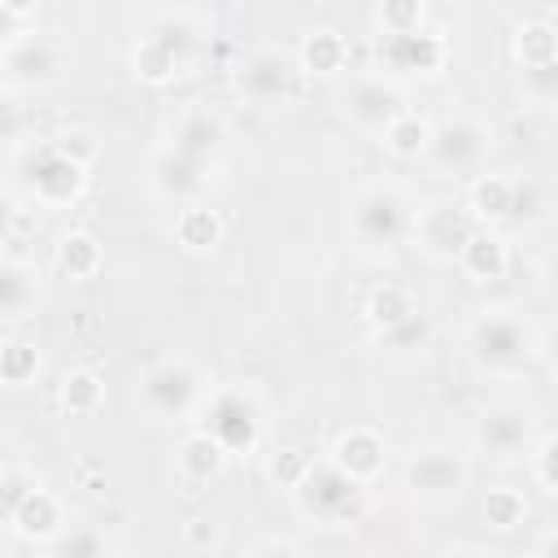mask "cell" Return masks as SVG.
Returning <instances> with one entry per match:
<instances>
[{
  "label": "cell",
  "mask_w": 558,
  "mask_h": 558,
  "mask_svg": "<svg viewBox=\"0 0 558 558\" xmlns=\"http://www.w3.org/2000/svg\"><path fill=\"white\" fill-rule=\"evenodd\" d=\"M414 205L397 183H366L349 201V240L366 257H388L410 240Z\"/></svg>",
  "instance_id": "1"
},
{
  "label": "cell",
  "mask_w": 558,
  "mask_h": 558,
  "mask_svg": "<svg viewBox=\"0 0 558 558\" xmlns=\"http://www.w3.org/2000/svg\"><path fill=\"white\" fill-rule=\"evenodd\" d=\"M201 44H205V35H201V22L196 17H187V13H161L140 35V44L131 48V70H135L140 83L166 87V83H174L179 74H187L196 65Z\"/></svg>",
  "instance_id": "2"
},
{
  "label": "cell",
  "mask_w": 558,
  "mask_h": 558,
  "mask_svg": "<svg viewBox=\"0 0 558 558\" xmlns=\"http://www.w3.org/2000/svg\"><path fill=\"white\" fill-rule=\"evenodd\" d=\"M466 349H471L480 371H488V375H519L536 357L541 336H536V327H532V318L523 310H506L501 305V310H484L471 323Z\"/></svg>",
  "instance_id": "3"
},
{
  "label": "cell",
  "mask_w": 558,
  "mask_h": 558,
  "mask_svg": "<svg viewBox=\"0 0 558 558\" xmlns=\"http://www.w3.org/2000/svg\"><path fill=\"white\" fill-rule=\"evenodd\" d=\"M296 493V506L305 519L314 523H327V527H340V523H353L362 519L366 510V484L353 480L344 466H336L331 458L327 462H310V471L301 475V484L292 488Z\"/></svg>",
  "instance_id": "4"
},
{
  "label": "cell",
  "mask_w": 558,
  "mask_h": 558,
  "mask_svg": "<svg viewBox=\"0 0 558 558\" xmlns=\"http://www.w3.org/2000/svg\"><path fill=\"white\" fill-rule=\"evenodd\" d=\"M201 427L227 449V458L235 453H253L262 440V410L253 401V392L244 388H218L201 401Z\"/></svg>",
  "instance_id": "5"
},
{
  "label": "cell",
  "mask_w": 558,
  "mask_h": 558,
  "mask_svg": "<svg viewBox=\"0 0 558 558\" xmlns=\"http://www.w3.org/2000/svg\"><path fill=\"white\" fill-rule=\"evenodd\" d=\"M488 148H493V126L475 113H453L436 122L427 140V157L440 174H475Z\"/></svg>",
  "instance_id": "6"
},
{
  "label": "cell",
  "mask_w": 558,
  "mask_h": 558,
  "mask_svg": "<svg viewBox=\"0 0 558 558\" xmlns=\"http://www.w3.org/2000/svg\"><path fill=\"white\" fill-rule=\"evenodd\" d=\"M140 401L153 418L161 423H174V418H187L201 410L205 401V375L187 362H157L153 371H144L140 379Z\"/></svg>",
  "instance_id": "7"
},
{
  "label": "cell",
  "mask_w": 558,
  "mask_h": 558,
  "mask_svg": "<svg viewBox=\"0 0 558 558\" xmlns=\"http://www.w3.org/2000/svg\"><path fill=\"white\" fill-rule=\"evenodd\" d=\"M22 179L39 205H74L87 183V166L78 157H70L61 144H39L26 153Z\"/></svg>",
  "instance_id": "8"
},
{
  "label": "cell",
  "mask_w": 558,
  "mask_h": 558,
  "mask_svg": "<svg viewBox=\"0 0 558 558\" xmlns=\"http://www.w3.org/2000/svg\"><path fill=\"white\" fill-rule=\"evenodd\" d=\"M532 440V410L519 401H493L475 418V449L493 462H514L519 453H527Z\"/></svg>",
  "instance_id": "9"
},
{
  "label": "cell",
  "mask_w": 558,
  "mask_h": 558,
  "mask_svg": "<svg viewBox=\"0 0 558 558\" xmlns=\"http://www.w3.org/2000/svg\"><path fill=\"white\" fill-rule=\"evenodd\" d=\"M375 52H379V65L388 74H401V78H432L449 61V44L436 31H427V26L379 35V48Z\"/></svg>",
  "instance_id": "10"
},
{
  "label": "cell",
  "mask_w": 558,
  "mask_h": 558,
  "mask_svg": "<svg viewBox=\"0 0 558 558\" xmlns=\"http://www.w3.org/2000/svg\"><path fill=\"white\" fill-rule=\"evenodd\" d=\"M0 61H4V83L22 87V92L52 87L61 74V48L35 31H22L9 48H0Z\"/></svg>",
  "instance_id": "11"
},
{
  "label": "cell",
  "mask_w": 558,
  "mask_h": 558,
  "mask_svg": "<svg viewBox=\"0 0 558 558\" xmlns=\"http://www.w3.org/2000/svg\"><path fill=\"white\" fill-rule=\"evenodd\" d=\"M405 488L427 501V506H445V501H458L462 488H466V462L449 449H423V453H410L405 462Z\"/></svg>",
  "instance_id": "12"
},
{
  "label": "cell",
  "mask_w": 558,
  "mask_h": 558,
  "mask_svg": "<svg viewBox=\"0 0 558 558\" xmlns=\"http://www.w3.org/2000/svg\"><path fill=\"white\" fill-rule=\"evenodd\" d=\"M471 231H475V222H471L466 205H453V201H432V205L414 209V222H410V235L418 240V248L440 262H453Z\"/></svg>",
  "instance_id": "13"
},
{
  "label": "cell",
  "mask_w": 558,
  "mask_h": 558,
  "mask_svg": "<svg viewBox=\"0 0 558 558\" xmlns=\"http://www.w3.org/2000/svg\"><path fill=\"white\" fill-rule=\"evenodd\" d=\"M292 78H296V65L279 48H257L235 65V92L248 105H279L292 92Z\"/></svg>",
  "instance_id": "14"
},
{
  "label": "cell",
  "mask_w": 558,
  "mask_h": 558,
  "mask_svg": "<svg viewBox=\"0 0 558 558\" xmlns=\"http://www.w3.org/2000/svg\"><path fill=\"white\" fill-rule=\"evenodd\" d=\"M401 92L388 78H357L344 96H340V113L362 131V135H384V126L401 113Z\"/></svg>",
  "instance_id": "15"
},
{
  "label": "cell",
  "mask_w": 558,
  "mask_h": 558,
  "mask_svg": "<svg viewBox=\"0 0 558 558\" xmlns=\"http://www.w3.org/2000/svg\"><path fill=\"white\" fill-rule=\"evenodd\" d=\"M214 166L209 161H201V157H187V153H179V148H161L157 157H153V187H157V196H166V201H174V205H192L205 187H209V174Z\"/></svg>",
  "instance_id": "16"
},
{
  "label": "cell",
  "mask_w": 558,
  "mask_h": 558,
  "mask_svg": "<svg viewBox=\"0 0 558 558\" xmlns=\"http://www.w3.org/2000/svg\"><path fill=\"white\" fill-rule=\"evenodd\" d=\"M9 523L17 527V536L48 545V541L65 527V514H61V501H57L48 488L26 484V493H22V497H17V506L9 510Z\"/></svg>",
  "instance_id": "17"
},
{
  "label": "cell",
  "mask_w": 558,
  "mask_h": 558,
  "mask_svg": "<svg viewBox=\"0 0 558 558\" xmlns=\"http://www.w3.org/2000/svg\"><path fill=\"white\" fill-rule=\"evenodd\" d=\"M384 458H388V445H384V436L371 432V427H349V432L336 440V449H331V462L344 466V471H349L353 480H362V484H371V480L384 471Z\"/></svg>",
  "instance_id": "18"
},
{
  "label": "cell",
  "mask_w": 558,
  "mask_h": 558,
  "mask_svg": "<svg viewBox=\"0 0 558 558\" xmlns=\"http://www.w3.org/2000/svg\"><path fill=\"white\" fill-rule=\"evenodd\" d=\"M166 144L179 148V153H187V157H201V161L214 166V157H218L222 144H227V126H222L214 113L192 109V113H183V118L174 122V131H170Z\"/></svg>",
  "instance_id": "19"
},
{
  "label": "cell",
  "mask_w": 558,
  "mask_h": 558,
  "mask_svg": "<svg viewBox=\"0 0 558 558\" xmlns=\"http://www.w3.org/2000/svg\"><path fill=\"white\" fill-rule=\"evenodd\" d=\"M458 266L475 283H497L510 270V244L501 235H493V231H471L466 244L458 248Z\"/></svg>",
  "instance_id": "20"
},
{
  "label": "cell",
  "mask_w": 558,
  "mask_h": 558,
  "mask_svg": "<svg viewBox=\"0 0 558 558\" xmlns=\"http://www.w3.org/2000/svg\"><path fill=\"white\" fill-rule=\"evenodd\" d=\"M222 466H227V449H222L205 427H196V432L183 436V445H179V471H183L192 484L214 480Z\"/></svg>",
  "instance_id": "21"
},
{
  "label": "cell",
  "mask_w": 558,
  "mask_h": 558,
  "mask_svg": "<svg viewBox=\"0 0 558 558\" xmlns=\"http://www.w3.org/2000/svg\"><path fill=\"white\" fill-rule=\"evenodd\" d=\"M344 57H349V44H344L336 31H310V35L301 39V52H296V70L327 78V74L344 70Z\"/></svg>",
  "instance_id": "22"
},
{
  "label": "cell",
  "mask_w": 558,
  "mask_h": 558,
  "mask_svg": "<svg viewBox=\"0 0 558 558\" xmlns=\"http://www.w3.org/2000/svg\"><path fill=\"white\" fill-rule=\"evenodd\" d=\"M39 288H35V270L26 262L4 257L0 262V318H22L35 305Z\"/></svg>",
  "instance_id": "23"
},
{
  "label": "cell",
  "mask_w": 558,
  "mask_h": 558,
  "mask_svg": "<svg viewBox=\"0 0 558 558\" xmlns=\"http://www.w3.org/2000/svg\"><path fill=\"white\" fill-rule=\"evenodd\" d=\"M384 148L392 153V157H401V161H414V157H423L427 153V140H432V122L427 118H418V113H410V109H401L388 126H384Z\"/></svg>",
  "instance_id": "24"
},
{
  "label": "cell",
  "mask_w": 558,
  "mask_h": 558,
  "mask_svg": "<svg viewBox=\"0 0 558 558\" xmlns=\"http://www.w3.org/2000/svg\"><path fill=\"white\" fill-rule=\"evenodd\" d=\"M174 240L183 244V248H192V253H209L218 240H222V218L214 214V209H205V205H183L179 209V218H174Z\"/></svg>",
  "instance_id": "25"
},
{
  "label": "cell",
  "mask_w": 558,
  "mask_h": 558,
  "mask_svg": "<svg viewBox=\"0 0 558 558\" xmlns=\"http://www.w3.org/2000/svg\"><path fill=\"white\" fill-rule=\"evenodd\" d=\"M57 397H61V410L65 414H78V418L83 414H96L105 405V379L96 371H87V366H74V371L61 375Z\"/></svg>",
  "instance_id": "26"
},
{
  "label": "cell",
  "mask_w": 558,
  "mask_h": 558,
  "mask_svg": "<svg viewBox=\"0 0 558 558\" xmlns=\"http://www.w3.org/2000/svg\"><path fill=\"white\" fill-rule=\"evenodd\" d=\"M510 209V179L506 174H475L466 187V214L480 222H501Z\"/></svg>",
  "instance_id": "27"
},
{
  "label": "cell",
  "mask_w": 558,
  "mask_h": 558,
  "mask_svg": "<svg viewBox=\"0 0 558 558\" xmlns=\"http://www.w3.org/2000/svg\"><path fill=\"white\" fill-rule=\"evenodd\" d=\"M100 262H105V253H100V244H96L92 231H65V235H61V244H57V266H61L70 279H92V275L100 270Z\"/></svg>",
  "instance_id": "28"
},
{
  "label": "cell",
  "mask_w": 558,
  "mask_h": 558,
  "mask_svg": "<svg viewBox=\"0 0 558 558\" xmlns=\"http://www.w3.org/2000/svg\"><path fill=\"white\" fill-rule=\"evenodd\" d=\"M375 340H379V349H388V353H423V349L432 344V323L423 318V310H410V314L397 318L392 327H379Z\"/></svg>",
  "instance_id": "29"
},
{
  "label": "cell",
  "mask_w": 558,
  "mask_h": 558,
  "mask_svg": "<svg viewBox=\"0 0 558 558\" xmlns=\"http://www.w3.org/2000/svg\"><path fill=\"white\" fill-rule=\"evenodd\" d=\"M410 310H418V301L405 292V288H397V283H379L371 296H366V323L379 331V327H392L397 318H405Z\"/></svg>",
  "instance_id": "30"
},
{
  "label": "cell",
  "mask_w": 558,
  "mask_h": 558,
  "mask_svg": "<svg viewBox=\"0 0 558 558\" xmlns=\"http://www.w3.org/2000/svg\"><path fill=\"white\" fill-rule=\"evenodd\" d=\"M514 57H519V65L554 61V57H558V35H554V26H549L545 17L523 22V26H519V35H514Z\"/></svg>",
  "instance_id": "31"
},
{
  "label": "cell",
  "mask_w": 558,
  "mask_h": 558,
  "mask_svg": "<svg viewBox=\"0 0 558 558\" xmlns=\"http://www.w3.org/2000/svg\"><path fill=\"white\" fill-rule=\"evenodd\" d=\"M527 519V501L519 488H488L484 493V523L493 532H514Z\"/></svg>",
  "instance_id": "32"
},
{
  "label": "cell",
  "mask_w": 558,
  "mask_h": 558,
  "mask_svg": "<svg viewBox=\"0 0 558 558\" xmlns=\"http://www.w3.org/2000/svg\"><path fill=\"white\" fill-rule=\"evenodd\" d=\"M545 214H549V196H545V187H541L536 179H510V209H506V218L532 227V222H541Z\"/></svg>",
  "instance_id": "33"
},
{
  "label": "cell",
  "mask_w": 558,
  "mask_h": 558,
  "mask_svg": "<svg viewBox=\"0 0 558 558\" xmlns=\"http://www.w3.org/2000/svg\"><path fill=\"white\" fill-rule=\"evenodd\" d=\"M48 549L61 554V558H100V554H109L113 545H109V536L96 532V527H61V532L48 541Z\"/></svg>",
  "instance_id": "34"
},
{
  "label": "cell",
  "mask_w": 558,
  "mask_h": 558,
  "mask_svg": "<svg viewBox=\"0 0 558 558\" xmlns=\"http://www.w3.org/2000/svg\"><path fill=\"white\" fill-rule=\"evenodd\" d=\"M39 371V344L35 340H9L0 344V379L4 384H31Z\"/></svg>",
  "instance_id": "35"
},
{
  "label": "cell",
  "mask_w": 558,
  "mask_h": 558,
  "mask_svg": "<svg viewBox=\"0 0 558 558\" xmlns=\"http://www.w3.org/2000/svg\"><path fill=\"white\" fill-rule=\"evenodd\" d=\"M527 458H532V480L541 493H558V440L554 436H541L527 445Z\"/></svg>",
  "instance_id": "36"
},
{
  "label": "cell",
  "mask_w": 558,
  "mask_h": 558,
  "mask_svg": "<svg viewBox=\"0 0 558 558\" xmlns=\"http://www.w3.org/2000/svg\"><path fill=\"white\" fill-rule=\"evenodd\" d=\"M379 35H397V31H414L423 26V0H379Z\"/></svg>",
  "instance_id": "37"
},
{
  "label": "cell",
  "mask_w": 558,
  "mask_h": 558,
  "mask_svg": "<svg viewBox=\"0 0 558 558\" xmlns=\"http://www.w3.org/2000/svg\"><path fill=\"white\" fill-rule=\"evenodd\" d=\"M310 453L305 449H275L270 453V480L279 484V488H296L301 484V475L310 471Z\"/></svg>",
  "instance_id": "38"
},
{
  "label": "cell",
  "mask_w": 558,
  "mask_h": 558,
  "mask_svg": "<svg viewBox=\"0 0 558 558\" xmlns=\"http://www.w3.org/2000/svg\"><path fill=\"white\" fill-rule=\"evenodd\" d=\"M523 92L536 105H549L558 96V57L554 61H541V65H523Z\"/></svg>",
  "instance_id": "39"
},
{
  "label": "cell",
  "mask_w": 558,
  "mask_h": 558,
  "mask_svg": "<svg viewBox=\"0 0 558 558\" xmlns=\"http://www.w3.org/2000/svg\"><path fill=\"white\" fill-rule=\"evenodd\" d=\"M183 545H187L192 554L218 549V523H214V519H187V523H183Z\"/></svg>",
  "instance_id": "40"
},
{
  "label": "cell",
  "mask_w": 558,
  "mask_h": 558,
  "mask_svg": "<svg viewBox=\"0 0 558 558\" xmlns=\"http://www.w3.org/2000/svg\"><path fill=\"white\" fill-rule=\"evenodd\" d=\"M22 126H26L22 105H17L13 96H4V92H0V148H13V144L22 140Z\"/></svg>",
  "instance_id": "41"
},
{
  "label": "cell",
  "mask_w": 558,
  "mask_h": 558,
  "mask_svg": "<svg viewBox=\"0 0 558 558\" xmlns=\"http://www.w3.org/2000/svg\"><path fill=\"white\" fill-rule=\"evenodd\" d=\"M22 493H26V480L13 471H0V519H9V510L17 506Z\"/></svg>",
  "instance_id": "42"
},
{
  "label": "cell",
  "mask_w": 558,
  "mask_h": 558,
  "mask_svg": "<svg viewBox=\"0 0 558 558\" xmlns=\"http://www.w3.org/2000/svg\"><path fill=\"white\" fill-rule=\"evenodd\" d=\"M253 554H301V541H288V536H266L253 545Z\"/></svg>",
  "instance_id": "43"
},
{
  "label": "cell",
  "mask_w": 558,
  "mask_h": 558,
  "mask_svg": "<svg viewBox=\"0 0 558 558\" xmlns=\"http://www.w3.org/2000/svg\"><path fill=\"white\" fill-rule=\"evenodd\" d=\"M17 35H22V17H17V13H9V9L0 4V48H9Z\"/></svg>",
  "instance_id": "44"
},
{
  "label": "cell",
  "mask_w": 558,
  "mask_h": 558,
  "mask_svg": "<svg viewBox=\"0 0 558 558\" xmlns=\"http://www.w3.org/2000/svg\"><path fill=\"white\" fill-rule=\"evenodd\" d=\"M13 218H17V205H13V196L0 187V240L13 231Z\"/></svg>",
  "instance_id": "45"
},
{
  "label": "cell",
  "mask_w": 558,
  "mask_h": 558,
  "mask_svg": "<svg viewBox=\"0 0 558 558\" xmlns=\"http://www.w3.org/2000/svg\"><path fill=\"white\" fill-rule=\"evenodd\" d=\"M0 4H4L9 13H17V17H26V13H31V9L39 4V0H0Z\"/></svg>",
  "instance_id": "46"
},
{
  "label": "cell",
  "mask_w": 558,
  "mask_h": 558,
  "mask_svg": "<svg viewBox=\"0 0 558 558\" xmlns=\"http://www.w3.org/2000/svg\"><path fill=\"white\" fill-rule=\"evenodd\" d=\"M0 83H4V61H0Z\"/></svg>",
  "instance_id": "47"
}]
</instances>
